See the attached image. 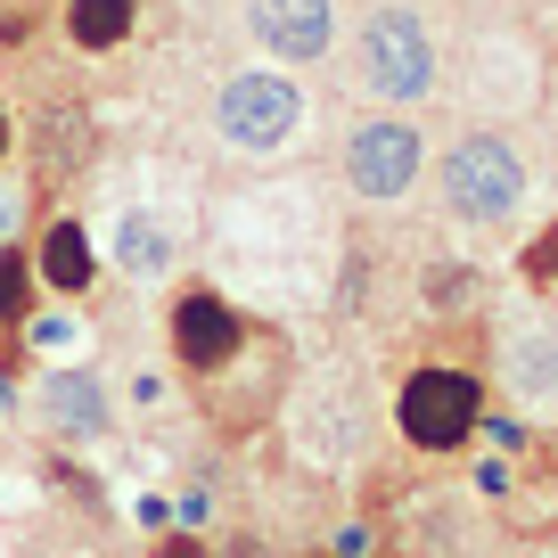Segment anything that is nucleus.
<instances>
[{
  "instance_id": "9d476101",
  "label": "nucleus",
  "mask_w": 558,
  "mask_h": 558,
  "mask_svg": "<svg viewBox=\"0 0 558 558\" xmlns=\"http://www.w3.org/2000/svg\"><path fill=\"white\" fill-rule=\"evenodd\" d=\"M107 255H116V271H132V279H165L181 263V239H173V222H165L157 206H123L116 230H107Z\"/></svg>"
},
{
  "instance_id": "6ab92c4d",
  "label": "nucleus",
  "mask_w": 558,
  "mask_h": 558,
  "mask_svg": "<svg viewBox=\"0 0 558 558\" xmlns=\"http://www.w3.org/2000/svg\"><path fill=\"white\" fill-rule=\"evenodd\" d=\"M17 558H50V550H17Z\"/></svg>"
},
{
  "instance_id": "2eb2a0df",
  "label": "nucleus",
  "mask_w": 558,
  "mask_h": 558,
  "mask_svg": "<svg viewBox=\"0 0 558 558\" xmlns=\"http://www.w3.org/2000/svg\"><path fill=\"white\" fill-rule=\"evenodd\" d=\"M525 271H534V279H558V230L534 246V255H525Z\"/></svg>"
},
{
  "instance_id": "f257e3e1",
  "label": "nucleus",
  "mask_w": 558,
  "mask_h": 558,
  "mask_svg": "<svg viewBox=\"0 0 558 558\" xmlns=\"http://www.w3.org/2000/svg\"><path fill=\"white\" fill-rule=\"evenodd\" d=\"M353 83L386 107V116H411L418 99H436L444 83V50H436V25L418 17L411 0H378L353 34Z\"/></svg>"
},
{
  "instance_id": "f8f14e48",
  "label": "nucleus",
  "mask_w": 558,
  "mask_h": 558,
  "mask_svg": "<svg viewBox=\"0 0 558 558\" xmlns=\"http://www.w3.org/2000/svg\"><path fill=\"white\" fill-rule=\"evenodd\" d=\"M58 34H66V50L107 58V50H123V41L140 34V0H66V9H58Z\"/></svg>"
},
{
  "instance_id": "9b49d317",
  "label": "nucleus",
  "mask_w": 558,
  "mask_h": 558,
  "mask_svg": "<svg viewBox=\"0 0 558 558\" xmlns=\"http://www.w3.org/2000/svg\"><path fill=\"white\" fill-rule=\"evenodd\" d=\"M501 378L518 402H550L558 395V329H542V320H525V329L501 337Z\"/></svg>"
},
{
  "instance_id": "f3484780",
  "label": "nucleus",
  "mask_w": 558,
  "mask_h": 558,
  "mask_svg": "<svg viewBox=\"0 0 558 558\" xmlns=\"http://www.w3.org/2000/svg\"><path fill=\"white\" fill-rule=\"evenodd\" d=\"M369 550V525H345V534H337V558H362Z\"/></svg>"
},
{
  "instance_id": "7ed1b4c3",
  "label": "nucleus",
  "mask_w": 558,
  "mask_h": 558,
  "mask_svg": "<svg viewBox=\"0 0 558 558\" xmlns=\"http://www.w3.org/2000/svg\"><path fill=\"white\" fill-rule=\"evenodd\" d=\"M436 197L452 222H509L525 206V157L501 132H460L436 165Z\"/></svg>"
},
{
  "instance_id": "6e6552de",
  "label": "nucleus",
  "mask_w": 558,
  "mask_h": 558,
  "mask_svg": "<svg viewBox=\"0 0 558 558\" xmlns=\"http://www.w3.org/2000/svg\"><path fill=\"white\" fill-rule=\"evenodd\" d=\"M246 34L279 66H320L337 50V0H246Z\"/></svg>"
},
{
  "instance_id": "0eeeda50",
  "label": "nucleus",
  "mask_w": 558,
  "mask_h": 558,
  "mask_svg": "<svg viewBox=\"0 0 558 558\" xmlns=\"http://www.w3.org/2000/svg\"><path fill=\"white\" fill-rule=\"evenodd\" d=\"M25 402H34L41 436H58V444H107L116 436V395H107L99 369H41Z\"/></svg>"
},
{
  "instance_id": "ddd939ff",
  "label": "nucleus",
  "mask_w": 558,
  "mask_h": 558,
  "mask_svg": "<svg viewBox=\"0 0 558 558\" xmlns=\"http://www.w3.org/2000/svg\"><path fill=\"white\" fill-rule=\"evenodd\" d=\"M17 230H25V190L0 181V246H17Z\"/></svg>"
},
{
  "instance_id": "39448f33",
  "label": "nucleus",
  "mask_w": 558,
  "mask_h": 558,
  "mask_svg": "<svg viewBox=\"0 0 558 558\" xmlns=\"http://www.w3.org/2000/svg\"><path fill=\"white\" fill-rule=\"evenodd\" d=\"M337 165H345V190L362 197V206H395V197H411L418 173H427V132H418L411 116H362L345 132V148H337Z\"/></svg>"
},
{
  "instance_id": "f03ea898",
  "label": "nucleus",
  "mask_w": 558,
  "mask_h": 558,
  "mask_svg": "<svg viewBox=\"0 0 558 558\" xmlns=\"http://www.w3.org/2000/svg\"><path fill=\"white\" fill-rule=\"evenodd\" d=\"M304 132V83L279 66H239L214 83V140L239 157H279Z\"/></svg>"
},
{
  "instance_id": "4468645a",
  "label": "nucleus",
  "mask_w": 558,
  "mask_h": 558,
  "mask_svg": "<svg viewBox=\"0 0 558 558\" xmlns=\"http://www.w3.org/2000/svg\"><path fill=\"white\" fill-rule=\"evenodd\" d=\"M157 558H206V542L181 534V525H165V534H157Z\"/></svg>"
},
{
  "instance_id": "20e7f679",
  "label": "nucleus",
  "mask_w": 558,
  "mask_h": 558,
  "mask_svg": "<svg viewBox=\"0 0 558 558\" xmlns=\"http://www.w3.org/2000/svg\"><path fill=\"white\" fill-rule=\"evenodd\" d=\"M395 427L411 452H460V444L485 427V386L476 369H452V362H427L402 378L395 395Z\"/></svg>"
},
{
  "instance_id": "a211bd4d",
  "label": "nucleus",
  "mask_w": 558,
  "mask_h": 558,
  "mask_svg": "<svg viewBox=\"0 0 558 558\" xmlns=\"http://www.w3.org/2000/svg\"><path fill=\"white\" fill-rule=\"evenodd\" d=\"M9 148H17V123H9V107H0V165H9Z\"/></svg>"
},
{
  "instance_id": "1a4fd4ad",
  "label": "nucleus",
  "mask_w": 558,
  "mask_h": 558,
  "mask_svg": "<svg viewBox=\"0 0 558 558\" xmlns=\"http://www.w3.org/2000/svg\"><path fill=\"white\" fill-rule=\"evenodd\" d=\"M34 279L50 288V296H90V288H99V246H90L83 214H50V222H41Z\"/></svg>"
},
{
  "instance_id": "dca6fc26",
  "label": "nucleus",
  "mask_w": 558,
  "mask_h": 558,
  "mask_svg": "<svg viewBox=\"0 0 558 558\" xmlns=\"http://www.w3.org/2000/svg\"><path fill=\"white\" fill-rule=\"evenodd\" d=\"M140 525H148V534H165V525H173V501H165V493H148V501H140Z\"/></svg>"
},
{
  "instance_id": "423d86ee",
  "label": "nucleus",
  "mask_w": 558,
  "mask_h": 558,
  "mask_svg": "<svg viewBox=\"0 0 558 558\" xmlns=\"http://www.w3.org/2000/svg\"><path fill=\"white\" fill-rule=\"evenodd\" d=\"M246 313L222 296V288H206V279H181L173 304H165V345H173V362L190 369L197 386H214L230 362L246 353Z\"/></svg>"
}]
</instances>
